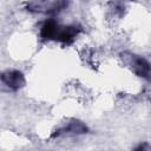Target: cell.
Returning <instances> with one entry per match:
<instances>
[{
    "label": "cell",
    "instance_id": "obj_1",
    "mask_svg": "<svg viewBox=\"0 0 151 151\" xmlns=\"http://www.w3.org/2000/svg\"><path fill=\"white\" fill-rule=\"evenodd\" d=\"M1 79L4 80V83L7 86H9L11 88H14V90L19 88L24 84V77L18 71H11V72L4 73Z\"/></svg>",
    "mask_w": 151,
    "mask_h": 151
}]
</instances>
